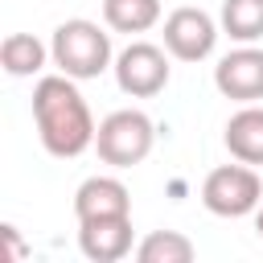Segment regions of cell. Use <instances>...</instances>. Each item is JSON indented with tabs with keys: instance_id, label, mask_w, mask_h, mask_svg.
<instances>
[{
	"instance_id": "obj_3",
	"label": "cell",
	"mask_w": 263,
	"mask_h": 263,
	"mask_svg": "<svg viewBox=\"0 0 263 263\" xmlns=\"http://www.w3.org/2000/svg\"><path fill=\"white\" fill-rule=\"evenodd\" d=\"M152 144H156V123L136 107L111 111L95 132V152L111 168H136L140 160H148Z\"/></svg>"
},
{
	"instance_id": "obj_4",
	"label": "cell",
	"mask_w": 263,
	"mask_h": 263,
	"mask_svg": "<svg viewBox=\"0 0 263 263\" xmlns=\"http://www.w3.org/2000/svg\"><path fill=\"white\" fill-rule=\"evenodd\" d=\"M263 201V177L255 173V164H218L205 181H201V205L218 218H247L255 214Z\"/></svg>"
},
{
	"instance_id": "obj_13",
	"label": "cell",
	"mask_w": 263,
	"mask_h": 263,
	"mask_svg": "<svg viewBox=\"0 0 263 263\" xmlns=\"http://www.w3.org/2000/svg\"><path fill=\"white\" fill-rule=\"evenodd\" d=\"M218 25L230 41L238 45H255L263 37V0H222Z\"/></svg>"
},
{
	"instance_id": "obj_6",
	"label": "cell",
	"mask_w": 263,
	"mask_h": 263,
	"mask_svg": "<svg viewBox=\"0 0 263 263\" xmlns=\"http://www.w3.org/2000/svg\"><path fill=\"white\" fill-rule=\"evenodd\" d=\"M222 25L205 12V8H173L164 16V49L177 62H205L218 45Z\"/></svg>"
},
{
	"instance_id": "obj_2",
	"label": "cell",
	"mask_w": 263,
	"mask_h": 263,
	"mask_svg": "<svg viewBox=\"0 0 263 263\" xmlns=\"http://www.w3.org/2000/svg\"><path fill=\"white\" fill-rule=\"evenodd\" d=\"M49 53H53V66L78 82L86 78H99L103 70L115 66V53H111V33L86 16H74V21H62L53 29V41H49Z\"/></svg>"
},
{
	"instance_id": "obj_10",
	"label": "cell",
	"mask_w": 263,
	"mask_h": 263,
	"mask_svg": "<svg viewBox=\"0 0 263 263\" xmlns=\"http://www.w3.org/2000/svg\"><path fill=\"white\" fill-rule=\"evenodd\" d=\"M226 152L242 164H263V107L259 103H242V111H234L226 119Z\"/></svg>"
},
{
	"instance_id": "obj_11",
	"label": "cell",
	"mask_w": 263,
	"mask_h": 263,
	"mask_svg": "<svg viewBox=\"0 0 263 263\" xmlns=\"http://www.w3.org/2000/svg\"><path fill=\"white\" fill-rule=\"evenodd\" d=\"M45 62H53V53L33 33H8L4 45H0V66L12 78H33V74L45 70Z\"/></svg>"
},
{
	"instance_id": "obj_8",
	"label": "cell",
	"mask_w": 263,
	"mask_h": 263,
	"mask_svg": "<svg viewBox=\"0 0 263 263\" xmlns=\"http://www.w3.org/2000/svg\"><path fill=\"white\" fill-rule=\"evenodd\" d=\"M78 251L90 263H119L132 255V214L78 222Z\"/></svg>"
},
{
	"instance_id": "obj_12",
	"label": "cell",
	"mask_w": 263,
	"mask_h": 263,
	"mask_svg": "<svg viewBox=\"0 0 263 263\" xmlns=\"http://www.w3.org/2000/svg\"><path fill=\"white\" fill-rule=\"evenodd\" d=\"M103 21L111 33H148L160 21V0H103Z\"/></svg>"
},
{
	"instance_id": "obj_5",
	"label": "cell",
	"mask_w": 263,
	"mask_h": 263,
	"mask_svg": "<svg viewBox=\"0 0 263 263\" xmlns=\"http://www.w3.org/2000/svg\"><path fill=\"white\" fill-rule=\"evenodd\" d=\"M115 82L132 99H152L168 86V53L152 41H132L127 49L115 53Z\"/></svg>"
},
{
	"instance_id": "obj_7",
	"label": "cell",
	"mask_w": 263,
	"mask_h": 263,
	"mask_svg": "<svg viewBox=\"0 0 263 263\" xmlns=\"http://www.w3.org/2000/svg\"><path fill=\"white\" fill-rule=\"evenodd\" d=\"M214 86L234 103H259L263 99V49L238 45L214 66Z\"/></svg>"
},
{
	"instance_id": "obj_15",
	"label": "cell",
	"mask_w": 263,
	"mask_h": 263,
	"mask_svg": "<svg viewBox=\"0 0 263 263\" xmlns=\"http://www.w3.org/2000/svg\"><path fill=\"white\" fill-rule=\"evenodd\" d=\"M4 238H8V255H12V259H21V255H25V247H21V238H16V226H4Z\"/></svg>"
},
{
	"instance_id": "obj_16",
	"label": "cell",
	"mask_w": 263,
	"mask_h": 263,
	"mask_svg": "<svg viewBox=\"0 0 263 263\" xmlns=\"http://www.w3.org/2000/svg\"><path fill=\"white\" fill-rule=\"evenodd\" d=\"M255 230H259V238H263V201H259V210H255Z\"/></svg>"
},
{
	"instance_id": "obj_1",
	"label": "cell",
	"mask_w": 263,
	"mask_h": 263,
	"mask_svg": "<svg viewBox=\"0 0 263 263\" xmlns=\"http://www.w3.org/2000/svg\"><path fill=\"white\" fill-rule=\"evenodd\" d=\"M33 123L41 136V148L58 160H74L86 148H95V115L78 90V78L70 74H45L33 86Z\"/></svg>"
},
{
	"instance_id": "obj_9",
	"label": "cell",
	"mask_w": 263,
	"mask_h": 263,
	"mask_svg": "<svg viewBox=\"0 0 263 263\" xmlns=\"http://www.w3.org/2000/svg\"><path fill=\"white\" fill-rule=\"evenodd\" d=\"M74 214H78V222L132 214V193H127V185L119 177H86L74 189Z\"/></svg>"
},
{
	"instance_id": "obj_14",
	"label": "cell",
	"mask_w": 263,
	"mask_h": 263,
	"mask_svg": "<svg viewBox=\"0 0 263 263\" xmlns=\"http://www.w3.org/2000/svg\"><path fill=\"white\" fill-rule=\"evenodd\" d=\"M197 251L193 242L181 234V230H152L140 247H136V259L140 263H189Z\"/></svg>"
}]
</instances>
